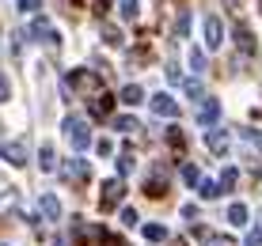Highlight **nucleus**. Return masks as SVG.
Listing matches in <instances>:
<instances>
[{
    "instance_id": "nucleus-1",
    "label": "nucleus",
    "mask_w": 262,
    "mask_h": 246,
    "mask_svg": "<svg viewBox=\"0 0 262 246\" xmlns=\"http://www.w3.org/2000/svg\"><path fill=\"white\" fill-rule=\"evenodd\" d=\"M61 129H65V140H69L76 152H88V148H92V121H88V117H80V114H69Z\"/></svg>"
},
{
    "instance_id": "nucleus-2",
    "label": "nucleus",
    "mask_w": 262,
    "mask_h": 246,
    "mask_svg": "<svg viewBox=\"0 0 262 246\" xmlns=\"http://www.w3.org/2000/svg\"><path fill=\"white\" fill-rule=\"evenodd\" d=\"M27 38L46 42V45H57V42H61V31H57L50 19H31V27H27Z\"/></svg>"
},
{
    "instance_id": "nucleus-3",
    "label": "nucleus",
    "mask_w": 262,
    "mask_h": 246,
    "mask_svg": "<svg viewBox=\"0 0 262 246\" xmlns=\"http://www.w3.org/2000/svg\"><path fill=\"white\" fill-rule=\"evenodd\" d=\"M148 110H152V114H160V117H179V103L167 95V91H160V95H152V99H148Z\"/></svg>"
},
{
    "instance_id": "nucleus-4",
    "label": "nucleus",
    "mask_w": 262,
    "mask_h": 246,
    "mask_svg": "<svg viewBox=\"0 0 262 246\" xmlns=\"http://www.w3.org/2000/svg\"><path fill=\"white\" fill-rule=\"evenodd\" d=\"M61 175H65L69 182H84L88 175H92V163H88V159H65V163H61Z\"/></svg>"
},
{
    "instance_id": "nucleus-5",
    "label": "nucleus",
    "mask_w": 262,
    "mask_h": 246,
    "mask_svg": "<svg viewBox=\"0 0 262 246\" xmlns=\"http://www.w3.org/2000/svg\"><path fill=\"white\" fill-rule=\"evenodd\" d=\"M125 197V182L122 178H111V182H103V212H111L114 205H118Z\"/></svg>"
},
{
    "instance_id": "nucleus-6",
    "label": "nucleus",
    "mask_w": 262,
    "mask_h": 246,
    "mask_svg": "<svg viewBox=\"0 0 262 246\" xmlns=\"http://www.w3.org/2000/svg\"><path fill=\"white\" fill-rule=\"evenodd\" d=\"M216 117H221V103H216V99H202V106H198V125H202V129H213Z\"/></svg>"
},
{
    "instance_id": "nucleus-7",
    "label": "nucleus",
    "mask_w": 262,
    "mask_h": 246,
    "mask_svg": "<svg viewBox=\"0 0 262 246\" xmlns=\"http://www.w3.org/2000/svg\"><path fill=\"white\" fill-rule=\"evenodd\" d=\"M0 159H8L12 167H23L27 163V148L19 140H0Z\"/></svg>"
},
{
    "instance_id": "nucleus-8",
    "label": "nucleus",
    "mask_w": 262,
    "mask_h": 246,
    "mask_svg": "<svg viewBox=\"0 0 262 246\" xmlns=\"http://www.w3.org/2000/svg\"><path fill=\"white\" fill-rule=\"evenodd\" d=\"M202 31H205V45H209V50H216V45L224 42V27H221V19H216V15H205Z\"/></svg>"
},
{
    "instance_id": "nucleus-9",
    "label": "nucleus",
    "mask_w": 262,
    "mask_h": 246,
    "mask_svg": "<svg viewBox=\"0 0 262 246\" xmlns=\"http://www.w3.org/2000/svg\"><path fill=\"white\" fill-rule=\"evenodd\" d=\"M205 148L216 152V156H224V152H228V133L224 129H205Z\"/></svg>"
},
{
    "instance_id": "nucleus-10",
    "label": "nucleus",
    "mask_w": 262,
    "mask_h": 246,
    "mask_svg": "<svg viewBox=\"0 0 262 246\" xmlns=\"http://www.w3.org/2000/svg\"><path fill=\"white\" fill-rule=\"evenodd\" d=\"M38 208H42V216H46V220H53V224L61 220V201H57L53 193H42V197H38Z\"/></svg>"
},
{
    "instance_id": "nucleus-11",
    "label": "nucleus",
    "mask_w": 262,
    "mask_h": 246,
    "mask_svg": "<svg viewBox=\"0 0 262 246\" xmlns=\"http://www.w3.org/2000/svg\"><path fill=\"white\" fill-rule=\"evenodd\" d=\"M19 212V189H4L0 193V216H15Z\"/></svg>"
},
{
    "instance_id": "nucleus-12",
    "label": "nucleus",
    "mask_w": 262,
    "mask_h": 246,
    "mask_svg": "<svg viewBox=\"0 0 262 246\" xmlns=\"http://www.w3.org/2000/svg\"><path fill=\"white\" fill-rule=\"evenodd\" d=\"M38 167L46 170V175H50V170H57V152H53V144H50V140L42 144V152H38Z\"/></svg>"
},
{
    "instance_id": "nucleus-13",
    "label": "nucleus",
    "mask_w": 262,
    "mask_h": 246,
    "mask_svg": "<svg viewBox=\"0 0 262 246\" xmlns=\"http://www.w3.org/2000/svg\"><path fill=\"white\" fill-rule=\"evenodd\" d=\"M118 99H122L125 106H141V103H144V91H141L137 84H125V87L118 91Z\"/></svg>"
},
{
    "instance_id": "nucleus-14",
    "label": "nucleus",
    "mask_w": 262,
    "mask_h": 246,
    "mask_svg": "<svg viewBox=\"0 0 262 246\" xmlns=\"http://www.w3.org/2000/svg\"><path fill=\"white\" fill-rule=\"evenodd\" d=\"M198 193H202L205 201H213V197H221V182H213V178H202V182H198Z\"/></svg>"
},
{
    "instance_id": "nucleus-15",
    "label": "nucleus",
    "mask_w": 262,
    "mask_h": 246,
    "mask_svg": "<svg viewBox=\"0 0 262 246\" xmlns=\"http://www.w3.org/2000/svg\"><path fill=\"white\" fill-rule=\"evenodd\" d=\"M236 45H239L243 53H255V38H251L247 27H236Z\"/></svg>"
},
{
    "instance_id": "nucleus-16",
    "label": "nucleus",
    "mask_w": 262,
    "mask_h": 246,
    "mask_svg": "<svg viewBox=\"0 0 262 246\" xmlns=\"http://www.w3.org/2000/svg\"><path fill=\"white\" fill-rule=\"evenodd\" d=\"M198 235L205 246H236V239H228V235H213V231H198Z\"/></svg>"
},
{
    "instance_id": "nucleus-17",
    "label": "nucleus",
    "mask_w": 262,
    "mask_h": 246,
    "mask_svg": "<svg viewBox=\"0 0 262 246\" xmlns=\"http://www.w3.org/2000/svg\"><path fill=\"white\" fill-rule=\"evenodd\" d=\"M228 224H236V227L247 224V205H239V201L232 205V208H228Z\"/></svg>"
},
{
    "instance_id": "nucleus-18",
    "label": "nucleus",
    "mask_w": 262,
    "mask_h": 246,
    "mask_svg": "<svg viewBox=\"0 0 262 246\" xmlns=\"http://www.w3.org/2000/svg\"><path fill=\"white\" fill-rule=\"evenodd\" d=\"M144 239H148V242H164L167 239V227L164 224H148V227H144Z\"/></svg>"
},
{
    "instance_id": "nucleus-19",
    "label": "nucleus",
    "mask_w": 262,
    "mask_h": 246,
    "mask_svg": "<svg viewBox=\"0 0 262 246\" xmlns=\"http://www.w3.org/2000/svg\"><path fill=\"white\" fill-rule=\"evenodd\" d=\"M236 182H239V170H236V167H228V170H224V175H221V193H228V189H236Z\"/></svg>"
},
{
    "instance_id": "nucleus-20",
    "label": "nucleus",
    "mask_w": 262,
    "mask_h": 246,
    "mask_svg": "<svg viewBox=\"0 0 262 246\" xmlns=\"http://www.w3.org/2000/svg\"><path fill=\"white\" fill-rule=\"evenodd\" d=\"M114 129H118V133H137V117H129V114L114 117Z\"/></svg>"
},
{
    "instance_id": "nucleus-21",
    "label": "nucleus",
    "mask_w": 262,
    "mask_h": 246,
    "mask_svg": "<svg viewBox=\"0 0 262 246\" xmlns=\"http://www.w3.org/2000/svg\"><path fill=\"white\" fill-rule=\"evenodd\" d=\"M137 15H141V4H137V0H122V19H137Z\"/></svg>"
},
{
    "instance_id": "nucleus-22",
    "label": "nucleus",
    "mask_w": 262,
    "mask_h": 246,
    "mask_svg": "<svg viewBox=\"0 0 262 246\" xmlns=\"http://www.w3.org/2000/svg\"><path fill=\"white\" fill-rule=\"evenodd\" d=\"M103 42L106 45H122L125 38H122V31H114V27H103Z\"/></svg>"
},
{
    "instance_id": "nucleus-23",
    "label": "nucleus",
    "mask_w": 262,
    "mask_h": 246,
    "mask_svg": "<svg viewBox=\"0 0 262 246\" xmlns=\"http://www.w3.org/2000/svg\"><path fill=\"white\" fill-rule=\"evenodd\" d=\"M183 182H186V186H198V182H202V175H198L194 163H186V167H183Z\"/></svg>"
},
{
    "instance_id": "nucleus-24",
    "label": "nucleus",
    "mask_w": 262,
    "mask_h": 246,
    "mask_svg": "<svg viewBox=\"0 0 262 246\" xmlns=\"http://www.w3.org/2000/svg\"><path fill=\"white\" fill-rule=\"evenodd\" d=\"M186 31H190V15H186V12H179V19H175V38H183Z\"/></svg>"
},
{
    "instance_id": "nucleus-25",
    "label": "nucleus",
    "mask_w": 262,
    "mask_h": 246,
    "mask_svg": "<svg viewBox=\"0 0 262 246\" xmlns=\"http://www.w3.org/2000/svg\"><path fill=\"white\" fill-rule=\"evenodd\" d=\"M183 91H186L190 99H205V95H202V84H198V80H183Z\"/></svg>"
},
{
    "instance_id": "nucleus-26",
    "label": "nucleus",
    "mask_w": 262,
    "mask_h": 246,
    "mask_svg": "<svg viewBox=\"0 0 262 246\" xmlns=\"http://www.w3.org/2000/svg\"><path fill=\"white\" fill-rule=\"evenodd\" d=\"M129 170H133V156H129V152H122V156H118V178L129 175Z\"/></svg>"
},
{
    "instance_id": "nucleus-27",
    "label": "nucleus",
    "mask_w": 262,
    "mask_h": 246,
    "mask_svg": "<svg viewBox=\"0 0 262 246\" xmlns=\"http://www.w3.org/2000/svg\"><path fill=\"white\" fill-rule=\"evenodd\" d=\"M190 68L194 72H205V53L202 50H190Z\"/></svg>"
},
{
    "instance_id": "nucleus-28",
    "label": "nucleus",
    "mask_w": 262,
    "mask_h": 246,
    "mask_svg": "<svg viewBox=\"0 0 262 246\" xmlns=\"http://www.w3.org/2000/svg\"><path fill=\"white\" fill-rule=\"evenodd\" d=\"M38 8H42V0H19V12L23 15H38Z\"/></svg>"
},
{
    "instance_id": "nucleus-29",
    "label": "nucleus",
    "mask_w": 262,
    "mask_h": 246,
    "mask_svg": "<svg viewBox=\"0 0 262 246\" xmlns=\"http://www.w3.org/2000/svg\"><path fill=\"white\" fill-rule=\"evenodd\" d=\"M8 99H12V84H8V76L0 72V103H8Z\"/></svg>"
},
{
    "instance_id": "nucleus-30",
    "label": "nucleus",
    "mask_w": 262,
    "mask_h": 246,
    "mask_svg": "<svg viewBox=\"0 0 262 246\" xmlns=\"http://www.w3.org/2000/svg\"><path fill=\"white\" fill-rule=\"evenodd\" d=\"M122 224L125 227H137V212H133V208H122Z\"/></svg>"
},
{
    "instance_id": "nucleus-31",
    "label": "nucleus",
    "mask_w": 262,
    "mask_h": 246,
    "mask_svg": "<svg viewBox=\"0 0 262 246\" xmlns=\"http://www.w3.org/2000/svg\"><path fill=\"white\" fill-rule=\"evenodd\" d=\"M247 246H262V227H255V231L247 235Z\"/></svg>"
},
{
    "instance_id": "nucleus-32",
    "label": "nucleus",
    "mask_w": 262,
    "mask_h": 246,
    "mask_svg": "<svg viewBox=\"0 0 262 246\" xmlns=\"http://www.w3.org/2000/svg\"><path fill=\"white\" fill-rule=\"evenodd\" d=\"M95 152H99V156H111L114 144H111V140H99V144H95Z\"/></svg>"
},
{
    "instance_id": "nucleus-33",
    "label": "nucleus",
    "mask_w": 262,
    "mask_h": 246,
    "mask_svg": "<svg viewBox=\"0 0 262 246\" xmlns=\"http://www.w3.org/2000/svg\"><path fill=\"white\" fill-rule=\"evenodd\" d=\"M243 136H247L251 144H262V133H258V129H243Z\"/></svg>"
},
{
    "instance_id": "nucleus-34",
    "label": "nucleus",
    "mask_w": 262,
    "mask_h": 246,
    "mask_svg": "<svg viewBox=\"0 0 262 246\" xmlns=\"http://www.w3.org/2000/svg\"><path fill=\"white\" fill-rule=\"evenodd\" d=\"M183 216L186 220H198V205H183Z\"/></svg>"
}]
</instances>
